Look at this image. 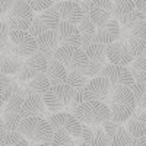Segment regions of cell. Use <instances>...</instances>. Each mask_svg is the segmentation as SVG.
Returning a JSON list of instances; mask_svg holds the SVG:
<instances>
[{"mask_svg": "<svg viewBox=\"0 0 146 146\" xmlns=\"http://www.w3.org/2000/svg\"><path fill=\"white\" fill-rule=\"evenodd\" d=\"M19 131L31 143L36 145H51L54 136V129L48 118L40 115L23 117L19 126Z\"/></svg>", "mask_w": 146, "mask_h": 146, "instance_id": "1", "label": "cell"}, {"mask_svg": "<svg viewBox=\"0 0 146 146\" xmlns=\"http://www.w3.org/2000/svg\"><path fill=\"white\" fill-rule=\"evenodd\" d=\"M111 110V120L124 121L133 114V111L137 108L136 98L130 86H117L113 91L111 100L108 102Z\"/></svg>", "mask_w": 146, "mask_h": 146, "instance_id": "2", "label": "cell"}, {"mask_svg": "<svg viewBox=\"0 0 146 146\" xmlns=\"http://www.w3.org/2000/svg\"><path fill=\"white\" fill-rule=\"evenodd\" d=\"M75 114L85 124H104L105 121L111 120V110L107 102L102 101H85L79 104L75 110Z\"/></svg>", "mask_w": 146, "mask_h": 146, "instance_id": "3", "label": "cell"}, {"mask_svg": "<svg viewBox=\"0 0 146 146\" xmlns=\"http://www.w3.org/2000/svg\"><path fill=\"white\" fill-rule=\"evenodd\" d=\"M75 92H76L75 88H72L67 82L50 85V88L44 94V100H45L48 111L50 113L67 111L70 108V102L73 100Z\"/></svg>", "mask_w": 146, "mask_h": 146, "instance_id": "4", "label": "cell"}, {"mask_svg": "<svg viewBox=\"0 0 146 146\" xmlns=\"http://www.w3.org/2000/svg\"><path fill=\"white\" fill-rule=\"evenodd\" d=\"M34 16V9L27 0H15L10 10L2 18L7 22L10 31H28Z\"/></svg>", "mask_w": 146, "mask_h": 146, "instance_id": "5", "label": "cell"}, {"mask_svg": "<svg viewBox=\"0 0 146 146\" xmlns=\"http://www.w3.org/2000/svg\"><path fill=\"white\" fill-rule=\"evenodd\" d=\"M10 51L27 58L38 51V41L29 31H10L9 42L2 48V53Z\"/></svg>", "mask_w": 146, "mask_h": 146, "instance_id": "6", "label": "cell"}, {"mask_svg": "<svg viewBox=\"0 0 146 146\" xmlns=\"http://www.w3.org/2000/svg\"><path fill=\"white\" fill-rule=\"evenodd\" d=\"M54 58L62 62L69 72L82 70L89 62L86 51L82 47H75V45H60L54 53Z\"/></svg>", "mask_w": 146, "mask_h": 146, "instance_id": "7", "label": "cell"}, {"mask_svg": "<svg viewBox=\"0 0 146 146\" xmlns=\"http://www.w3.org/2000/svg\"><path fill=\"white\" fill-rule=\"evenodd\" d=\"M121 40H124L135 57L143 56L146 50V21L140 19L130 28H121Z\"/></svg>", "mask_w": 146, "mask_h": 146, "instance_id": "8", "label": "cell"}, {"mask_svg": "<svg viewBox=\"0 0 146 146\" xmlns=\"http://www.w3.org/2000/svg\"><path fill=\"white\" fill-rule=\"evenodd\" d=\"M113 91H114L113 83L110 82L108 78L101 76V75L96 76V78H92L89 80V83L82 89L83 96L86 101L95 100V101H102V102H107V104L111 100Z\"/></svg>", "mask_w": 146, "mask_h": 146, "instance_id": "9", "label": "cell"}, {"mask_svg": "<svg viewBox=\"0 0 146 146\" xmlns=\"http://www.w3.org/2000/svg\"><path fill=\"white\" fill-rule=\"evenodd\" d=\"M48 121L51 123L53 129H62L66 130L69 135H72L75 139L82 137V130H83V123L73 114L72 111H58L53 113L48 117Z\"/></svg>", "mask_w": 146, "mask_h": 146, "instance_id": "10", "label": "cell"}, {"mask_svg": "<svg viewBox=\"0 0 146 146\" xmlns=\"http://www.w3.org/2000/svg\"><path fill=\"white\" fill-rule=\"evenodd\" d=\"M60 16L57 13V10L51 6L42 12H38V15L34 16V21L29 27V32L35 36H38L40 34L45 32V31H51V29H57L58 23H60Z\"/></svg>", "mask_w": 146, "mask_h": 146, "instance_id": "11", "label": "cell"}, {"mask_svg": "<svg viewBox=\"0 0 146 146\" xmlns=\"http://www.w3.org/2000/svg\"><path fill=\"white\" fill-rule=\"evenodd\" d=\"M101 76L108 78L114 88H117V86H130L131 88L135 85V78H133L129 66L108 63L104 66Z\"/></svg>", "mask_w": 146, "mask_h": 146, "instance_id": "12", "label": "cell"}, {"mask_svg": "<svg viewBox=\"0 0 146 146\" xmlns=\"http://www.w3.org/2000/svg\"><path fill=\"white\" fill-rule=\"evenodd\" d=\"M107 57L110 63L121 66H130V63L135 60V56L129 48L127 42L121 38L107 45Z\"/></svg>", "mask_w": 146, "mask_h": 146, "instance_id": "13", "label": "cell"}, {"mask_svg": "<svg viewBox=\"0 0 146 146\" xmlns=\"http://www.w3.org/2000/svg\"><path fill=\"white\" fill-rule=\"evenodd\" d=\"M104 129H105L107 135H108L110 145H114V146L131 145L133 136H131V133L127 130L126 124H123L121 121L108 120V121L104 123Z\"/></svg>", "mask_w": 146, "mask_h": 146, "instance_id": "14", "label": "cell"}, {"mask_svg": "<svg viewBox=\"0 0 146 146\" xmlns=\"http://www.w3.org/2000/svg\"><path fill=\"white\" fill-rule=\"evenodd\" d=\"M89 16L96 27H102L114 18V0H92Z\"/></svg>", "mask_w": 146, "mask_h": 146, "instance_id": "15", "label": "cell"}, {"mask_svg": "<svg viewBox=\"0 0 146 146\" xmlns=\"http://www.w3.org/2000/svg\"><path fill=\"white\" fill-rule=\"evenodd\" d=\"M53 7L57 10L62 21H67L72 23H76V25H79L85 15L80 3L75 2V0H62V2L58 0V2L54 3Z\"/></svg>", "mask_w": 146, "mask_h": 146, "instance_id": "16", "label": "cell"}, {"mask_svg": "<svg viewBox=\"0 0 146 146\" xmlns=\"http://www.w3.org/2000/svg\"><path fill=\"white\" fill-rule=\"evenodd\" d=\"M47 111H48V108H47V104L44 100V95H41V94L25 95V100H23L22 110H21L22 117H29V115L45 117Z\"/></svg>", "mask_w": 146, "mask_h": 146, "instance_id": "17", "label": "cell"}, {"mask_svg": "<svg viewBox=\"0 0 146 146\" xmlns=\"http://www.w3.org/2000/svg\"><path fill=\"white\" fill-rule=\"evenodd\" d=\"M57 31L60 35V44L62 45L82 47V34L76 23H72L67 21H60Z\"/></svg>", "mask_w": 146, "mask_h": 146, "instance_id": "18", "label": "cell"}, {"mask_svg": "<svg viewBox=\"0 0 146 146\" xmlns=\"http://www.w3.org/2000/svg\"><path fill=\"white\" fill-rule=\"evenodd\" d=\"M120 35H121V25H120L118 19L114 16V18L110 19L105 25L96 28V34H95L94 41H98L101 44L108 45V44L117 41L120 38Z\"/></svg>", "mask_w": 146, "mask_h": 146, "instance_id": "19", "label": "cell"}, {"mask_svg": "<svg viewBox=\"0 0 146 146\" xmlns=\"http://www.w3.org/2000/svg\"><path fill=\"white\" fill-rule=\"evenodd\" d=\"M83 145H110L108 135L104 129V124H85L82 130Z\"/></svg>", "mask_w": 146, "mask_h": 146, "instance_id": "20", "label": "cell"}, {"mask_svg": "<svg viewBox=\"0 0 146 146\" xmlns=\"http://www.w3.org/2000/svg\"><path fill=\"white\" fill-rule=\"evenodd\" d=\"M38 41V50L42 51L45 56H48V58H53L56 50L62 45L60 44V35L57 29H51V31H45L42 34H40L36 36Z\"/></svg>", "mask_w": 146, "mask_h": 146, "instance_id": "21", "label": "cell"}, {"mask_svg": "<svg viewBox=\"0 0 146 146\" xmlns=\"http://www.w3.org/2000/svg\"><path fill=\"white\" fill-rule=\"evenodd\" d=\"M19 92H22V86L19 85L16 76L0 73V104L2 107H5V104L12 98V95Z\"/></svg>", "mask_w": 146, "mask_h": 146, "instance_id": "22", "label": "cell"}, {"mask_svg": "<svg viewBox=\"0 0 146 146\" xmlns=\"http://www.w3.org/2000/svg\"><path fill=\"white\" fill-rule=\"evenodd\" d=\"M127 130L133 137H142L146 135V110L136 108L133 114L124 121Z\"/></svg>", "mask_w": 146, "mask_h": 146, "instance_id": "23", "label": "cell"}, {"mask_svg": "<svg viewBox=\"0 0 146 146\" xmlns=\"http://www.w3.org/2000/svg\"><path fill=\"white\" fill-rule=\"evenodd\" d=\"M23 62H25V57H21L15 53H2L0 57V73H5V75H16L21 70Z\"/></svg>", "mask_w": 146, "mask_h": 146, "instance_id": "24", "label": "cell"}, {"mask_svg": "<svg viewBox=\"0 0 146 146\" xmlns=\"http://www.w3.org/2000/svg\"><path fill=\"white\" fill-rule=\"evenodd\" d=\"M31 142L19 130H7L0 124V146H29Z\"/></svg>", "mask_w": 146, "mask_h": 146, "instance_id": "25", "label": "cell"}, {"mask_svg": "<svg viewBox=\"0 0 146 146\" xmlns=\"http://www.w3.org/2000/svg\"><path fill=\"white\" fill-rule=\"evenodd\" d=\"M50 79H48L47 73H40L36 75L35 78H32L29 82H27L25 85L22 86V94L23 95H28V94H41L44 95L45 91L50 88Z\"/></svg>", "mask_w": 146, "mask_h": 146, "instance_id": "26", "label": "cell"}, {"mask_svg": "<svg viewBox=\"0 0 146 146\" xmlns=\"http://www.w3.org/2000/svg\"><path fill=\"white\" fill-rule=\"evenodd\" d=\"M47 76L50 79L51 85L53 83H64L67 80V75L69 70L66 69V66L58 62L57 58H50V63H48V69H47Z\"/></svg>", "mask_w": 146, "mask_h": 146, "instance_id": "27", "label": "cell"}, {"mask_svg": "<svg viewBox=\"0 0 146 146\" xmlns=\"http://www.w3.org/2000/svg\"><path fill=\"white\" fill-rule=\"evenodd\" d=\"M78 27H79L80 34H82V48H83L86 44L94 41L95 34H96V28L98 27L95 25V22L91 19L89 15H83V19L80 21V23Z\"/></svg>", "mask_w": 146, "mask_h": 146, "instance_id": "28", "label": "cell"}, {"mask_svg": "<svg viewBox=\"0 0 146 146\" xmlns=\"http://www.w3.org/2000/svg\"><path fill=\"white\" fill-rule=\"evenodd\" d=\"M83 50L86 51L89 60L92 62H101V63H107V45L101 44L98 41H92L89 44H86L83 47Z\"/></svg>", "mask_w": 146, "mask_h": 146, "instance_id": "29", "label": "cell"}, {"mask_svg": "<svg viewBox=\"0 0 146 146\" xmlns=\"http://www.w3.org/2000/svg\"><path fill=\"white\" fill-rule=\"evenodd\" d=\"M129 67L133 78H135V82H146V58L143 56L135 57Z\"/></svg>", "mask_w": 146, "mask_h": 146, "instance_id": "30", "label": "cell"}, {"mask_svg": "<svg viewBox=\"0 0 146 146\" xmlns=\"http://www.w3.org/2000/svg\"><path fill=\"white\" fill-rule=\"evenodd\" d=\"M89 80H91V78L86 76L85 73H82L80 70H70L66 82L72 88H75V91H82L89 83Z\"/></svg>", "mask_w": 146, "mask_h": 146, "instance_id": "31", "label": "cell"}, {"mask_svg": "<svg viewBox=\"0 0 146 146\" xmlns=\"http://www.w3.org/2000/svg\"><path fill=\"white\" fill-rule=\"evenodd\" d=\"M22 114L21 113H9L3 111L2 113V124L7 130H19L21 121H22Z\"/></svg>", "mask_w": 146, "mask_h": 146, "instance_id": "32", "label": "cell"}, {"mask_svg": "<svg viewBox=\"0 0 146 146\" xmlns=\"http://www.w3.org/2000/svg\"><path fill=\"white\" fill-rule=\"evenodd\" d=\"M76 140L72 135L66 130H62V129H54V136H53V140H51V145H56V146H69V145H75Z\"/></svg>", "mask_w": 146, "mask_h": 146, "instance_id": "33", "label": "cell"}, {"mask_svg": "<svg viewBox=\"0 0 146 146\" xmlns=\"http://www.w3.org/2000/svg\"><path fill=\"white\" fill-rule=\"evenodd\" d=\"M131 91L135 94L137 108L146 110V82H135V85L131 86Z\"/></svg>", "mask_w": 146, "mask_h": 146, "instance_id": "34", "label": "cell"}, {"mask_svg": "<svg viewBox=\"0 0 146 146\" xmlns=\"http://www.w3.org/2000/svg\"><path fill=\"white\" fill-rule=\"evenodd\" d=\"M25 100V95L22 92L12 95V98L5 104V107H2V111H9V113H21L22 110V104Z\"/></svg>", "mask_w": 146, "mask_h": 146, "instance_id": "35", "label": "cell"}, {"mask_svg": "<svg viewBox=\"0 0 146 146\" xmlns=\"http://www.w3.org/2000/svg\"><path fill=\"white\" fill-rule=\"evenodd\" d=\"M105 64H107V63L92 62V60H89L88 64L85 66L80 72H82V73H85L86 76H89V78L92 79V78H96V76H100V75H101V72H102V69H104V66H105Z\"/></svg>", "mask_w": 146, "mask_h": 146, "instance_id": "36", "label": "cell"}, {"mask_svg": "<svg viewBox=\"0 0 146 146\" xmlns=\"http://www.w3.org/2000/svg\"><path fill=\"white\" fill-rule=\"evenodd\" d=\"M27 2L32 6L34 12H42L48 7L54 6L56 0H27Z\"/></svg>", "mask_w": 146, "mask_h": 146, "instance_id": "37", "label": "cell"}, {"mask_svg": "<svg viewBox=\"0 0 146 146\" xmlns=\"http://www.w3.org/2000/svg\"><path fill=\"white\" fill-rule=\"evenodd\" d=\"M0 34H2V40H0V47H5L9 42L10 38V27L7 25L6 21H2V25H0Z\"/></svg>", "mask_w": 146, "mask_h": 146, "instance_id": "38", "label": "cell"}, {"mask_svg": "<svg viewBox=\"0 0 146 146\" xmlns=\"http://www.w3.org/2000/svg\"><path fill=\"white\" fill-rule=\"evenodd\" d=\"M13 3H15V0H0V13H2V16H5L10 10Z\"/></svg>", "mask_w": 146, "mask_h": 146, "instance_id": "39", "label": "cell"}, {"mask_svg": "<svg viewBox=\"0 0 146 146\" xmlns=\"http://www.w3.org/2000/svg\"><path fill=\"white\" fill-rule=\"evenodd\" d=\"M135 3H136V7L142 12V13L146 15V0H135Z\"/></svg>", "mask_w": 146, "mask_h": 146, "instance_id": "40", "label": "cell"}, {"mask_svg": "<svg viewBox=\"0 0 146 146\" xmlns=\"http://www.w3.org/2000/svg\"><path fill=\"white\" fill-rule=\"evenodd\" d=\"M143 57H145V58H146V50H145V51H143Z\"/></svg>", "mask_w": 146, "mask_h": 146, "instance_id": "41", "label": "cell"}, {"mask_svg": "<svg viewBox=\"0 0 146 146\" xmlns=\"http://www.w3.org/2000/svg\"><path fill=\"white\" fill-rule=\"evenodd\" d=\"M82 2H92V0H82Z\"/></svg>", "mask_w": 146, "mask_h": 146, "instance_id": "42", "label": "cell"}, {"mask_svg": "<svg viewBox=\"0 0 146 146\" xmlns=\"http://www.w3.org/2000/svg\"><path fill=\"white\" fill-rule=\"evenodd\" d=\"M56 2H58V0H56ZM75 2H80V0H75Z\"/></svg>", "mask_w": 146, "mask_h": 146, "instance_id": "43", "label": "cell"}, {"mask_svg": "<svg viewBox=\"0 0 146 146\" xmlns=\"http://www.w3.org/2000/svg\"><path fill=\"white\" fill-rule=\"evenodd\" d=\"M145 21H146V15H145Z\"/></svg>", "mask_w": 146, "mask_h": 146, "instance_id": "44", "label": "cell"}, {"mask_svg": "<svg viewBox=\"0 0 146 146\" xmlns=\"http://www.w3.org/2000/svg\"><path fill=\"white\" fill-rule=\"evenodd\" d=\"M145 137H146V135H145Z\"/></svg>", "mask_w": 146, "mask_h": 146, "instance_id": "45", "label": "cell"}]
</instances>
